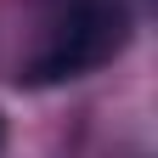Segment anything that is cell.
Here are the masks:
<instances>
[{
    "instance_id": "6da1fadb",
    "label": "cell",
    "mask_w": 158,
    "mask_h": 158,
    "mask_svg": "<svg viewBox=\"0 0 158 158\" xmlns=\"http://www.w3.org/2000/svg\"><path fill=\"white\" fill-rule=\"evenodd\" d=\"M124 45H130L124 0H79V6H62L56 28L23 62L17 79H23V85H68V79H85L102 62H113Z\"/></svg>"
},
{
    "instance_id": "7a4b0ae2",
    "label": "cell",
    "mask_w": 158,
    "mask_h": 158,
    "mask_svg": "<svg viewBox=\"0 0 158 158\" xmlns=\"http://www.w3.org/2000/svg\"><path fill=\"white\" fill-rule=\"evenodd\" d=\"M45 6H56V11H62V6H79V0H45Z\"/></svg>"
},
{
    "instance_id": "3957f363",
    "label": "cell",
    "mask_w": 158,
    "mask_h": 158,
    "mask_svg": "<svg viewBox=\"0 0 158 158\" xmlns=\"http://www.w3.org/2000/svg\"><path fill=\"white\" fill-rule=\"evenodd\" d=\"M0 147H6V118H0Z\"/></svg>"
}]
</instances>
